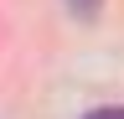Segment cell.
<instances>
[{"instance_id": "obj_2", "label": "cell", "mask_w": 124, "mask_h": 119, "mask_svg": "<svg viewBox=\"0 0 124 119\" xmlns=\"http://www.w3.org/2000/svg\"><path fill=\"white\" fill-rule=\"evenodd\" d=\"M83 119H124V109H93V114H83Z\"/></svg>"}, {"instance_id": "obj_1", "label": "cell", "mask_w": 124, "mask_h": 119, "mask_svg": "<svg viewBox=\"0 0 124 119\" xmlns=\"http://www.w3.org/2000/svg\"><path fill=\"white\" fill-rule=\"evenodd\" d=\"M67 5H72V10H78L83 21H93V16H98V5H103V0H67Z\"/></svg>"}]
</instances>
